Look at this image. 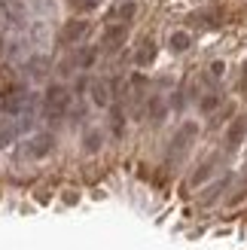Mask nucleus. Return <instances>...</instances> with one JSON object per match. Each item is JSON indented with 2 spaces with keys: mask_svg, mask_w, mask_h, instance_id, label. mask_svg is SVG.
Segmentation results:
<instances>
[{
  "mask_svg": "<svg viewBox=\"0 0 247 250\" xmlns=\"http://www.w3.org/2000/svg\"><path fill=\"white\" fill-rule=\"evenodd\" d=\"M67 107H70V92H67V85H49L46 95H43V113L49 119H58V116H64L67 113Z\"/></svg>",
  "mask_w": 247,
  "mask_h": 250,
  "instance_id": "obj_1",
  "label": "nucleus"
},
{
  "mask_svg": "<svg viewBox=\"0 0 247 250\" xmlns=\"http://www.w3.org/2000/svg\"><path fill=\"white\" fill-rule=\"evenodd\" d=\"M28 104H31V95L21 85H6L0 92V113H6V116H21L28 110Z\"/></svg>",
  "mask_w": 247,
  "mask_h": 250,
  "instance_id": "obj_2",
  "label": "nucleus"
},
{
  "mask_svg": "<svg viewBox=\"0 0 247 250\" xmlns=\"http://www.w3.org/2000/svg\"><path fill=\"white\" fill-rule=\"evenodd\" d=\"M195 134H199V125H195V122H183L177 128V134L171 137V144H168V162H177V159L186 156V149L192 146Z\"/></svg>",
  "mask_w": 247,
  "mask_h": 250,
  "instance_id": "obj_3",
  "label": "nucleus"
},
{
  "mask_svg": "<svg viewBox=\"0 0 247 250\" xmlns=\"http://www.w3.org/2000/svg\"><path fill=\"white\" fill-rule=\"evenodd\" d=\"M125 37H128V24L125 21H107L104 37H101V49L104 52H116V49L125 46Z\"/></svg>",
  "mask_w": 247,
  "mask_h": 250,
  "instance_id": "obj_4",
  "label": "nucleus"
},
{
  "mask_svg": "<svg viewBox=\"0 0 247 250\" xmlns=\"http://www.w3.org/2000/svg\"><path fill=\"white\" fill-rule=\"evenodd\" d=\"M52 146H55V137L43 131V134H34L31 141H28V156L31 159H46L49 153H52Z\"/></svg>",
  "mask_w": 247,
  "mask_h": 250,
  "instance_id": "obj_5",
  "label": "nucleus"
},
{
  "mask_svg": "<svg viewBox=\"0 0 247 250\" xmlns=\"http://www.w3.org/2000/svg\"><path fill=\"white\" fill-rule=\"evenodd\" d=\"M89 34V21L85 19H70V21H64V28H61V43H80L82 37Z\"/></svg>",
  "mask_w": 247,
  "mask_h": 250,
  "instance_id": "obj_6",
  "label": "nucleus"
},
{
  "mask_svg": "<svg viewBox=\"0 0 247 250\" xmlns=\"http://www.w3.org/2000/svg\"><path fill=\"white\" fill-rule=\"evenodd\" d=\"M244 134H247V119H244V116H238L235 122L229 125V131H226V149H229V153H232V149H238V146H241Z\"/></svg>",
  "mask_w": 247,
  "mask_h": 250,
  "instance_id": "obj_7",
  "label": "nucleus"
},
{
  "mask_svg": "<svg viewBox=\"0 0 247 250\" xmlns=\"http://www.w3.org/2000/svg\"><path fill=\"white\" fill-rule=\"evenodd\" d=\"M156 43L150 40V37H146V40H141V46H138V52H134V64L138 67H150L153 61H156Z\"/></svg>",
  "mask_w": 247,
  "mask_h": 250,
  "instance_id": "obj_8",
  "label": "nucleus"
},
{
  "mask_svg": "<svg viewBox=\"0 0 247 250\" xmlns=\"http://www.w3.org/2000/svg\"><path fill=\"white\" fill-rule=\"evenodd\" d=\"M134 9H138V6H134V0H119V3L110 9L107 21H125V24H128V21L134 19Z\"/></svg>",
  "mask_w": 247,
  "mask_h": 250,
  "instance_id": "obj_9",
  "label": "nucleus"
},
{
  "mask_svg": "<svg viewBox=\"0 0 247 250\" xmlns=\"http://www.w3.org/2000/svg\"><path fill=\"white\" fill-rule=\"evenodd\" d=\"M110 98H113V89H110L104 80H95V83H92V101H95L98 107H107Z\"/></svg>",
  "mask_w": 247,
  "mask_h": 250,
  "instance_id": "obj_10",
  "label": "nucleus"
},
{
  "mask_svg": "<svg viewBox=\"0 0 247 250\" xmlns=\"http://www.w3.org/2000/svg\"><path fill=\"white\" fill-rule=\"evenodd\" d=\"M168 46L174 49V52H186V49L192 46V37L186 31H174V34H171V40H168Z\"/></svg>",
  "mask_w": 247,
  "mask_h": 250,
  "instance_id": "obj_11",
  "label": "nucleus"
},
{
  "mask_svg": "<svg viewBox=\"0 0 247 250\" xmlns=\"http://www.w3.org/2000/svg\"><path fill=\"white\" fill-rule=\"evenodd\" d=\"M214 165H217V159L205 162V165H202L199 171L192 174V180H189V183H192V186H202V183H205V180H207V177H211V174H214Z\"/></svg>",
  "mask_w": 247,
  "mask_h": 250,
  "instance_id": "obj_12",
  "label": "nucleus"
},
{
  "mask_svg": "<svg viewBox=\"0 0 247 250\" xmlns=\"http://www.w3.org/2000/svg\"><path fill=\"white\" fill-rule=\"evenodd\" d=\"M110 125H113V134L122 137V131H125V116H122V107H113V113H110Z\"/></svg>",
  "mask_w": 247,
  "mask_h": 250,
  "instance_id": "obj_13",
  "label": "nucleus"
},
{
  "mask_svg": "<svg viewBox=\"0 0 247 250\" xmlns=\"http://www.w3.org/2000/svg\"><path fill=\"white\" fill-rule=\"evenodd\" d=\"M150 119L153 122L165 119V101H162V98H153V101H150Z\"/></svg>",
  "mask_w": 247,
  "mask_h": 250,
  "instance_id": "obj_14",
  "label": "nucleus"
},
{
  "mask_svg": "<svg viewBox=\"0 0 247 250\" xmlns=\"http://www.w3.org/2000/svg\"><path fill=\"white\" fill-rule=\"evenodd\" d=\"M77 67H92L95 64V49H82V52H77Z\"/></svg>",
  "mask_w": 247,
  "mask_h": 250,
  "instance_id": "obj_15",
  "label": "nucleus"
},
{
  "mask_svg": "<svg viewBox=\"0 0 247 250\" xmlns=\"http://www.w3.org/2000/svg\"><path fill=\"white\" fill-rule=\"evenodd\" d=\"M217 107H220V95H217V92H211V95L202 98V110H205V113H214Z\"/></svg>",
  "mask_w": 247,
  "mask_h": 250,
  "instance_id": "obj_16",
  "label": "nucleus"
},
{
  "mask_svg": "<svg viewBox=\"0 0 247 250\" xmlns=\"http://www.w3.org/2000/svg\"><path fill=\"white\" fill-rule=\"evenodd\" d=\"M70 3H73V9H80V12H92V9L101 6V0H70Z\"/></svg>",
  "mask_w": 247,
  "mask_h": 250,
  "instance_id": "obj_17",
  "label": "nucleus"
},
{
  "mask_svg": "<svg viewBox=\"0 0 247 250\" xmlns=\"http://www.w3.org/2000/svg\"><path fill=\"white\" fill-rule=\"evenodd\" d=\"M12 137H16V131H12L6 122H0V149H3V146H9V141H12Z\"/></svg>",
  "mask_w": 247,
  "mask_h": 250,
  "instance_id": "obj_18",
  "label": "nucleus"
},
{
  "mask_svg": "<svg viewBox=\"0 0 247 250\" xmlns=\"http://www.w3.org/2000/svg\"><path fill=\"white\" fill-rule=\"evenodd\" d=\"M98 146H101V134H98V131H92L89 137H85V149H89V153H95Z\"/></svg>",
  "mask_w": 247,
  "mask_h": 250,
  "instance_id": "obj_19",
  "label": "nucleus"
},
{
  "mask_svg": "<svg viewBox=\"0 0 247 250\" xmlns=\"http://www.w3.org/2000/svg\"><path fill=\"white\" fill-rule=\"evenodd\" d=\"M229 180H220L217 186H211V189H207V195H205V202H214V198H217V192H223V186H226Z\"/></svg>",
  "mask_w": 247,
  "mask_h": 250,
  "instance_id": "obj_20",
  "label": "nucleus"
},
{
  "mask_svg": "<svg viewBox=\"0 0 247 250\" xmlns=\"http://www.w3.org/2000/svg\"><path fill=\"white\" fill-rule=\"evenodd\" d=\"M211 77H223V61H214L211 64Z\"/></svg>",
  "mask_w": 247,
  "mask_h": 250,
  "instance_id": "obj_21",
  "label": "nucleus"
},
{
  "mask_svg": "<svg viewBox=\"0 0 247 250\" xmlns=\"http://www.w3.org/2000/svg\"><path fill=\"white\" fill-rule=\"evenodd\" d=\"M241 89H247V61H244V67H241Z\"/></svg>",
  "mask_w": 247,
  "mask_h": 250,
  "instance_id": "obj_22",
  "label": "nucleus"
},
{
  "mask_svg": "<svg viewBox=\"0 0 247 250\" xmlns=\"http://www.w3.org/2000/svg\"><path fill=\"white\" fill-rule=\"evenodd\" d=\"M0 52H3V40H0Z\"/></svg>",
  "mask_w": 247,
  "mask_h": 250,
  "instance_id": "obj_23",
  "label": "nucleus"
}]
</instances>
